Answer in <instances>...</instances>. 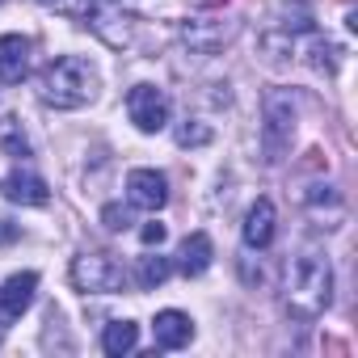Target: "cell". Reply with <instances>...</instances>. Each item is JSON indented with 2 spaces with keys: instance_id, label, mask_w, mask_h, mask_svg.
I'll return each instance as SVG.
<instances>
[{
  "instance_id": "cell-3",
  "label": "cell",
  "mask_w": 358,
  "mask_h": 358,
  "mask_svg": "<svg viewBox=\"0 0 358 358\" xmlns=\"http://www.w3.org/2000/svg\"><path fill=\"white\" fill-rule=\"evenodd\" d=\"M295 139V97L287 89H270L262 101V156L266 164H282Z\"/></svg>"
},
{
  "instance_id": "cell-15",
  "label": "cell",
  "mask_w": 358,
  "mask_h": 358,
  "mask_svg": "<svg viewBox=\"0 0 358 358\" xmlns=\"http://www.w3.org/2000/svg\"><path fill=\"white\" fill-rule=\"evenodd\" d=\"M303 203H308L312 211H324V207H329V228H337V220L345 215V203H341V194H337L333 186H308Z\"/></svg>"
},
{
  "instance_id": "cell-6",
  "label": "cell",
  "mask_w": 358,
  "mask_h": 358,
  "mask_svg": "<svg viewBox=\"0 0 358 358\" xmlns=\"http://www.w3.org/2000/svg\"><path fill=\"white\" fill-rule=\"evenodd\" d=\"M127 199L131 207L139 211H160L169 203V182H164V173L156 169H131L127 173Z\"/></svg>"
},
{
  "instance_id": "cell-2",
  "label": "cell",
  "mask_w": 358,
  "mask_h": 358,
  "mask_svg": "<svg viewBox=\"0 0 358 358\" xmlns=\"http://www.w3.org/2000/svg\"><path fill=\"white\" fill-rule=\"evenodd\" d=\"M93 93H97V72L76 55L51 59L38 76V97L51 110H80V106L93 101Z\"/></svg>"
},
{
  "instance_id": "cell-24",
  "label": "cell",
  "mask_w": 358,
  "mask_h": 358,
  "mask_svg": "<svg viewBox=\"0 0 358 358\" xmlns=\"http://www.w3.org/2000/svg\"><path fill=\"white\" fill-rule=\"evenodd\" d=\"M0 224H5V220H0Z\"/></svg>"
},
{
  "instance_id": "cell-1",
  "label": "cell",
  "mask_w": 358,
  "mask_h": 358,
  "mask_svg": "<svg viewBox=\"0 0 358 358\" xmlns=\"http://www.w3.org/2000/svg\"><path fill=\"white\" fill-rule=\"evenodd\" d=\"M333 303V266L324 253L303 249L287 270V312L295 320H316Z\"/></svg>"
},
{
  "instance_id": "cell-18",
  "label": "cell",
  "mask_w": 358,
  "mask_h": 358,
  "mask_svg": "<svg viewBox=\"0 0 358 358\" xmlns=\"http://www.w3.org/2000/svg\"><path fill=\"white\" fill-rule=\"evenodd\" d=\"M203 143H211V127H203L199 118H186L177 127V148H203Z\"/></svg>"
},
{
  "instance_id": "cell-21",
  "label": "cell",
  "mask_w": 358,
  "mask_h": 358,
  "mask_svg": "<svg viewBox=\"0 0 358 358\" xmlns=\"http://www.w3.org/2000/svg\"><path fill=\"white\" fill-rule=\"evenodd\" d=\"M164 236H169L164 224H143V228H139V241H143V245H164Z\"/></svg>"
},
{
  "instance_id": "cell-7",
  "label": "cell",
  "mask_w": 358,
  "mask_h": 358,
  "mask_svg": "<svg viewBox=\"0 0 358 358\" xmlns=\"http://www.w3.org/2000/svg\"><path fill=\"white\" fill-rule=\"evenodd\" d=\"M0 190H5V199L17 203V207H47V199H51L47 182H43L38 173H30V169H13Z\"/></svg>"
},
{
  "instance_id": "cell-9",
  "label": "cell",
  "mask_w": 358,
  "mask_h": 358,
  "mask_svg": "<svg viewBox=\"0 0 358 358\" xmlns=\"http://www.w3.org/2000/svg\"><path fill=\"white\" fill-rule=\"evenodd\" d=\"M30 72V38L0 34V85H22Z\"/></svg>"
},
{
  "instance_id": "cell-14",
  "label": "cell",
  "mask_w": 358,
  "mask_h": 358,
  "mask_svg": "<svg viewBox=\"0 0 358 358\" xmlns=\"http://www.w3.org/2000/svg\"><path fill=\"white\" fill-rule=\"evenodd\" d=\"M173 274V262L169 257H160V253H148V257H139V270H135V282L143 287V291H156V287H164V278Z\"/></svg>"
},
{
  "instance_id": "cell-23",
  "label": "cell",
  "mask_w": 358,
  "mask_h": 358,
  "mask_svg": "<svg viewBox=\"0 0 358 358\" xmlns=\"http://www.w3.org/2000/svg\"><path fill=\"white\" fill-rule=\"evenodd\" d=\"M43 5H55V0H43Z\"/></svg>"
},
{
  "instance_id": "cell-10",
  "label": "cell",
  "mask_w": 358,
  "mask_h": 358,
  "mask_svg": "<svg viewBox=\"0 0 358 358\" xmlns=\"http://www.w3.org/2000/svg\"><path fill=\"white\" fill-rule=\"evenodd\" d=\"M34 287H38L34 270H22V274H13L5 287H0V320H17L34 303Z\"/></svg>"
},
{
  "instance_id": "cell-5",
  "label": "cell",
  "mask_w": 358,
  "mask_h": 358,
  "mask_svg": "<svg viewBox=\"0 0 358 358\" xmlns=\"http://www.w3.org/2000/svg\"><path fill=\"white\" fill-rule=\"evenodd\" d=\"M127 114H131V122H135L143 135L164 131V122H169V97H164V89H156V85H135V89L127 93Z\"/></svg>"
},
{
  "instance_id": "cell-20",
  "label": "cell",
  "mask_w": 358,
  "mask_h": 358,
  "mask_svg": "<svg viewBox=\"0 0 358 358\" xmlns=\"http://www.w3.org/2000/svg\"><path fill=\"white\" fill-rule=\"evenodd\" d=\"M0 143H5V152H9V156H30V143H26V139L17 135V127H9V131H5V139H0Z\"/></svg>"
},
{
  "instance_id": "cell-11",
  "label": "cell",
  "mask_w": 358,
  "mask_h": 358,
  "mask_svg": "<svg viewBox=\"0 0 358 358\" xmlns=\"http://www.w3.org/2000/svg\"><path fill=\"white\" fill-rule=\"evenodd\" d=\"M274 228H278V211H274V203H270V199H257V203L249 207V215H245L241 236H245L249 249H266V245L274 241Z\"/></svg>"
},
{
  "instance_id": "cell-12",
  "label": "cell",
  "mask_w": 358,
  "mask_h": 358,
  "mask_svg": "<svg viewBox=\"0 0 358 358\" xmlns=\"http://www.w3.org/2000/svg\"><path fill=\"white\" fill-rule=\"evenodd\" d=\"M211 262H215V245H211V236H207V232H190V236L182 241V249H177V270H182L186 278L207 274V270H211Z\"/></svg>"
},
{
  "instance_id": "cell-16",
  "label": "cell",
  "mask_w": 358,
  "mask_h": 358,
  "mask_svg": "<svg viewBox=\"0 0 358 358\" xmlns=\"http://www.w3.org/2000/svg\"><path fill=\"white\" fill-rule=\"evenodd\" d=\"M308 64H312L316 72H329V76H337V68H341V47H337V43H324V38H316V43H312V55H308Z\"/></svg>"
},
{
  "instance_id": "cell-8",
  "label": "cell",
  "mask_w": 358,
  "mask_h": 358,
  "mask_svg": "<svg viewBox=\"0 0 358 358\" xmlns=\"http://www.w3.org/2000/svg\"><path fill=\"white\" fill-rule=\"evenodd\" d=\"M152 337H156L160 350H182V345H190V337H194V320H190L186 312H177V308H164V312H156V320H152Z\"/></svg>"
},
{
  "instance_id": "cell-13",
  "label": "cell",
  "mask_w": 358,
  "mask_h": 358,
  "mask_svg": "<svg viewBox=\"0 0 358 358\" xmlns=\"http://www.w3.org/2000/svg\"><path fill=\"white\" fill-rule=\"evenodd\" d=\"M135 341H139V324H135V320H114V324H106V333H101V350H106L110 358L131 354Z\"/></svg>"
},
{
  "instance_id": "cell-4",
  "label": "cell",
  "mask_w": 358,
  "mask_h": 358,
  "mask_svg": "<svg viewBox=\"0 0 358 358\" xmlns=\"http://www.w3.org/2000/svg\"><path fill=\"white\" fill-rule=\"evenodd\" d=\"M72 287L85 295H114L127 287V274L110 253H80L72 257Z\"/></svg>"
},
{
  "instance_id": "cell-19",
  "label": "cell",
  "mask_w": 358,
  "mask_h": 358,
  "mask_svg": "<svg viewBox=\"0 0 358 358\" xmlns=\"http://www.w3.org/2000/svg\"><path fill=\"white\" fill-rule=\"evenodd\" d=\"M101 224H106L110 232H122V228H131V211L118 207V203H110V207L101 211Z\"/></svg>"
},
{
  "instance_id": "cell-22",
  "label": "cell",
  "mask_w": 358,
  "mask_h": 358,
  "mask_svg": "<svg viewBox=\"0 0 358 358\" xmlns=\"http://www.w3.org/2000/svg\"><path fill=\"white\" fill-rule=\"evenodd\" d=\"M203 5H220V0H203Z\"/></svg>"
},
{
  "instance_id": "cell-17",
  "label": "cell",
  "mask_w": 358,
  "mask_h": 358,
  "mask_svg": "<svg viewBox=\"0 0 358 358\" xmlns=\"http://www.w3.org/2000/svg\"><path fill=\"white\" fill-rule=\"evenodd\" d=\"M278 17H282L278 26H282L287 34H308V30L316 26V22H312V9H308V5H299V0H295V5H282V9H278Z\"/></svg>"
}]
</instances>
